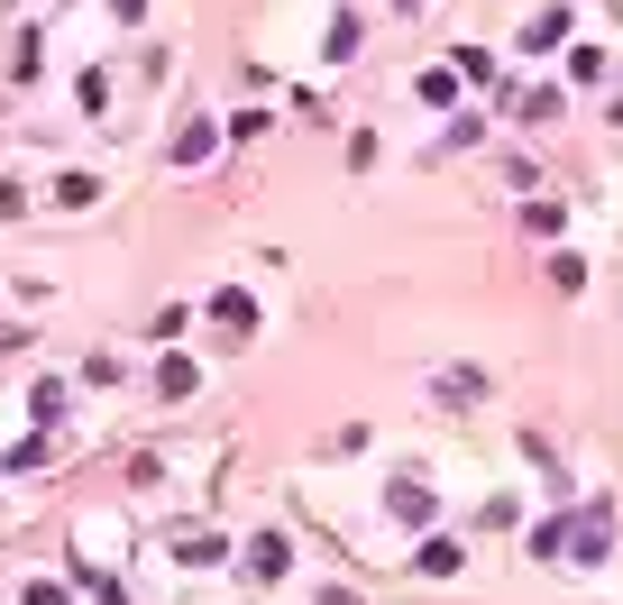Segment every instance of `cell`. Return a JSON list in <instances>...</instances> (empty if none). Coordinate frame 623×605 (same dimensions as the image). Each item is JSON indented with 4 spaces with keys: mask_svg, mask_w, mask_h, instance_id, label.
<instances>
[{
    "mask_svg": "<svg viewBox=\"0 0 623 605\" xmlns=\"http://www.w3.org/2000/svg\"><path fill=\"white\" fill-rule=\"evenodd\" d=\"M568 83H605V46H578L568 56Z\"/></svg>",
    "mask_w": 623,
    "mask_h": 605,
    "instance_id": "52a82bcc",
    "label": "cell"
},
{
    "mask_svg": "<svg viewBox=\"0 0 623 605\" xmlns=\"http://www.w3.org/2000/svg\"><path fill=\"white\" fill-rule=\"evenodd\" d=\"M193 385H202L193 358H166V367H156V394H193Z\"/></svg>",
    "mask_w": 623,
    "mask_h": 605,
    "instance_id": "3957f363",
    "label": "cell"
},
{
    "mask_svg": "<svg viewBox=\"0 0 623 605\" xmlns=\"http://www.w3.org/2000/svg\"><path fill=\"white\" fill-rule=\"evenodd\" d=\"M605 541H614V523H605V505H587L578 523H568V550H578V560H605Z\"/></svg>",
    "mask_w": 623,
    "mask_h": 605,
    "instance_id": "6da1fadb",
    "label": "cell"
},
{
    "mask_svg": "<svg viewBox=\"0 0 623 605\" xmlns=\"http://www.w3.org/2000/svg\"><path fill=\"white\" fill-rule=\"evenodd\" d=\"M458 569V541H422V578H450Z\"/></svg>",
    "mask_w": 623,
    "mask_h": 605,
    "instance_id": "30bf717a",
    "label": "cell"
},
{
    "mask_svg": "<svg viewBox=\"0 0 623 605\" xmlns=\"http://www.w3.org/2000/svg\"><path fill=\"white\" fill-rule=\"evenodd\" d=\"M248 569H257V578H284V569H294V550H284V533H257V541H248Z\"/></svg>",
    "mask_w": 623,
    "mask_h": 605,
    "instance_id": "7a4b0ae2",
    "label": "cell"
},
{
    "mask_svg": "<svg viewBox=\"0 0 623 605\" xmlns=\"http://www.w3.org/2000/svg\"><path fill=\"white\" fill-rule=\"evenodd\" d=\"M212 322H220V330H248L257 303H248V294H212Z\"/></svg>",
    "mask_w": 623,
    "mask_h": 605,
    "instance_id": "5b68a950",
    "label": "cell"
},
{
    "mask_svg": "<svg viewBox=\"0 0 623 605\" xmlns=\"http://www.w3.org/2000/svg\"><path fill=\"white\" fill-rule=\"evenodd\" d=\"M174 550H184V560L202 569V560H220V533H174Z\"/></svg>",
    "mask_w": 623,
    "mask_h": 605,
    "instance_id": "ba28073f",
    "label": "cell"
},
{
    "mask_svg": "<svg viewBox=\"0 0 623 605\" xmlns=\"http://www.w3.org/2000/svg\"><path fill=\"white\" fill-rule=\"evenodd\" d=\"M312 605H358V596H349V587H321V596H312Z\"/></svg>",
    "mask_w": 623,
    "mask_h": 605,
    "instance_id": "7c38bea8",
    "label": "cell"
},
{
    "mask_svg": "<svg viewBox=\"0 0 623 605\" xmlns=\"http://www.w3.org/2000/svg\"><path fill=\"white\" fill-rule=\"evenodd\" d=\"M29 605H65V587H56V578H37V587H29Z\"/></svg>",
    "mask_w": 623,
    "mask_h": 605,
    "instance_id": "8fae6325",
    "label": "cell"
},
{
    "mask_svg": "<svg viewBox=\"0 0 623 605\" xmlns=\"http://www.w3.org/2000/svg\"><path fill=\"white\" fill-rule=\"evenodd\" d=\"M559 29H568V10H541L532 29H523V46H559Z\"/></svg>",
    "mask_w": 623,
    "mask_h": 605,
    "instance_id": "9c48e42d",
    "label": "cell"
},
{
    "mask_svg": "<svg viewBox=\"0 0 623 605\" xmlns=\"http://www.w3.org/2000/svg\"><path fill=\"white\" fill-rule=\"evenodd\" d=\"M385 505H395L404 523H431V495H422V486H412V478H395V495H385Z\"/></svg>",
    "mask_w": 623,
    "mask_h": 605,
    "instance_id": "277c9868",
    "label": "cell"
},
{
    "mask_svg": "<svg viewBox=\"0 0 623 605\" xmlns=\"http://www.w3.org/2000/svg\"><path fill=\"white\" fill-rule=\"evenodd\" d=\"M202 156H212V120H193L184 138H174V166H202Z\"/></svg>",
    "mask_w": 623,
    "mask_h": 605,
    "instance_id": "8992f818",
    "label": "cell"
}]
</instances>
